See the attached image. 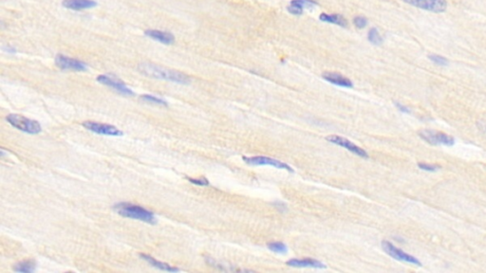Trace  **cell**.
<instances>
[{"mask_svg": "<svg viewBox=\"0 0 486 273\" xmlns=\"http://www.w3.org/2000/svg\"><path fill=\"white\" fill-rule=\"evenodd\" d=\"M138 69L142 74L147 77L169 81L179 85H187L191 81L185 73L169 68H163L150 63H142Z\"/></svg>", "mask_w": 486, "mask_h": 273, "instance_id": "6da1fadb", "label": "cell"}, {"mask_svg": "<svg viewBox=\"0 0 486 273\" xmlns=\"http://www.w3.org/2000/svg\"><path fill=\"white\" fill-rule=\"evenodd\" d=\"M114 210L119 215L127 218L135 219L148 224L154 225L157 223V218L152 212L138 205L119 203L114 206Z\"/></svg>", "mask_w": 486, "mask_h": 273, "instance_id": "7a4b0ae2", "label": "cell"}, {"mask_svg": "<svg viewBox=\"0 0 486 273\" xmlns=\"http://www.w3.org/2000/svg\"><path fill=\"white\" fill-rule=\"evenodd\" d=\"M6 120L11 127L28 134L35 135L42 131L41 125L37 121L23 117L18 114H10L9 116H7Z\"/></svg>", "mask_w": 486, "mask_h": 273, "instance_id": "3957f363", "label": "cell"}, {"mask_svg": "<svg viewBox=\"0 0 486 273\" xmlns=\"http://www.w3.org/2000/svg\"><path fill=\"white\" fill-rule=\"evenodd\" d=\"M420 136L426 140L428 143L432 145H447V146H452L455 143V139L452 136H449L446 133L443 132H438V131H432V130H423L419 132Z\"/></svg>", "mask_w": 486, "mask_h": 273, "instance_id": "277c9868", "label": "cell"}, {"mask_svg": "<svg viewBox=\"0 0 486 273\" xmlns=\"http://www.w3.org/2000/svg\"><path fill=\"white\" fill-rule=\"evenodd\" d=\"M403 2L422 10L432 12H444L448 9L447 0H402Z\"/></svg>", "mask_w": 486, "mask_h": 273, "instance_id": "5b68a950", "label": "cell"}, {"mask_svg": "<svg viewBox=\"0 0 486 273\" xmlns=\"http://www.w3.org/2000/svg\"><path fill=\"white\" fill-rule=\"evenodd\" d=\"M382 248L386 254H389L390 257H392L395 260L405 262V263L411 264V265H415L418 267L422 266V263L419 261L416 257L403 252L402 250H400L394 245L391 244L389 241H383L382 242Z\"/></svg>", "mask_w": 486, "mask_h": 273, "instance_id": "8992f818", "label": "cell"}, {"mask_svg": "<svg viewBox=\"0 0 486 273\" xmlns=\"http://www.w3.org/2000/svg\"><path fill=\"white\" fill-rule=\"evenodd\" d=\"M243 160L247 164H249V165H270L272 166V167H275V168H278V169L287 170L290 173H293V170H292V167H290L288 164H286V163H284L282 161H279V160H277L275 158H272V157H268V156H251V157L243 156Z\"/></svg>", "mask_w": 486, "mask_h": 273, "instance_id": "52a82bcc", "label": "cell"}, {"mask_svg": "<svg viewBox=\"0 0 486 273\" xmlns=\"http://www.w3.org/2000/svg\"><path fill=\"white\" fill-rule=\"evenodd\" d=\"M96 80L100 84L115 89L118 93H120L122 95L129 96V97L134 96L133 90L127 88V85L119 79L111 77L109 75H99Z\"/></svg>", "mask_w": 486, "mask_h": 273, "instance_id": "ba28073f", "label": "cell"}, {"mask_svg": "<svg viewBox=\"0 0 486 273\" xmlns=\"http://www.w3.org/2000/svg\"><path fill=\"white\" fill-rule=\"evenodd\" d=\"M83 126L89 131L99 134V135L111 136H121L124 135V133L120 129H118L116 127L110 126V125L100 124V123H96V122L88 121V122H85L83 124Z\"/></svg>", "mask_w": 486, "mask_h": 273, "instance_id": "9c48e42d", "label": "cell"}, {"mask_svg": "<svg viewBox=\"0 0 486 273\" xmlns=\"http://www.w3.org/2000/svg\"><path fill=\"white\" fill-rule=\"evenodd\" d=\"M55 65L64 70L85 71L88 69V65L78 59L71 58L63 54H58L55 57Z\"/></svg>", "mask_w": 486, "mask_h": 273, "instance_id": "30bf717a", "label": "cell"}, {"mask_svg": "<svg viewBox=\"0 0 486 273\" xmlns=\"http://www.w3.org/2000/svg\"><path fill=\"white\" fill-rule=\"evenodd\" d=\"M326 139L328 141L331 142V143L335 144V145H338V146L343 147V148L349 150L350 152L355 154V155H357L358 156L364 157V158H368L369 157V154L364 149H362L361 147L357 146L356 144H354L353 142H351L350 140L345 138V137H343V136L332 135V136H327Z\"/></svg>", "mask_w": 486, "mask_h": 273, "instance_id": "8fae6325", "label": "cell"}, {"mask_svg": "<svg viewBox=\"0 0 486 273\" xmlns=\"http://www.w3.org/2000/svg\"><path fill=\"white\" fill-rule=\"evenodd\" d=\"M322 77H323L324 80H326L327 82L331 83L332 85L338 86V87L347 88H350L353 87V84H352V82L350 81V79L345 77L344 75H342L340 73H337V72L327 71V72H324L322 74Z\"/></svg>", "mask_w": 486, "mask_h": 273, "instance_id": "7c38bea8", "label": "cell"}, {"mask_svg": "<svg viewBox=\"0 0 486 273\" xmlns=\"http://www.w3.org/2000/svg\"><path fill=\"white\" fill-rule=\"evenodd\" d=\"M63 7L72 10H83L92 9L97 6L95 0H64Z\"/></svg>", "mask_w": 486, "mask_h": 273, "instance_id": "4fadbf2b", "label": "cell"}, {"mask_svg": "<svg viewBox=\"0 0 486 273\" xmlns=\"http://www.w3.org/2000/svg\"><path fill=\"white\" fill-rule=\"evenodd\" d=\"M145 34L147 37L155 40L157 42H160L164 45H171L174 43L175 40L173 34H171L170 32L159 30V29H146Z\"/></svg>", "mask_w": 486, "mask_h": 273, "instance_id": "5bb4252c", "label": "cell"}, {"mask_svg": "<svg viewBox=\"0 0 486 273\" xmlns=\"http://www.w3.org/2000/svg\"><path fill=\"white\" fill-rule=\"evenodd\" d=\"M287 266L292 267V268H313V269H323L325 268V265L314 260L311 258H305V259H292L287 262Z\"/></svg>", "mask_w": 486, "mask_h": 273, "instance_id": "9a60e30c", "label": "cell"}, {"mask_svg": "<svg viewBox=\"0 0 486 273\" xmlns=\"http://www.w3.org/2000/svg\"><path fill=\"white\" fill-rule=\"evenodd\" d=\"M319 19L323 22L333 24L336 26H339L342 28H347L348 27V20L346 19L342 14L338 13H321Z\"/></svg>", "mask_w": 486, "mask_h": 273, "instance_id": "2e32d148", "label": "cell"}, {"mask_svg": "<svg viewBox=\"0 0 486 273\" xmlns=\"http://www.w3.org/2000/svg\"><path fill=\"white\" fill-rule=\"evenodd\" d=\"M141 257L146 260L147 263L149 265H151L152 267H154L156 269L158 270H161V271H164V272H168V273H177L179 272L178 269H176L174 267L168 265V264L163 263V262H160L158 260H156L155 258L151 257V256H148L146 254H141Z\"/></svg>", "mask_w": 486, "mask_h": 273, "instance_id": "e0dca14e", "label": "cell"}, {"mask_svg": "<svg viewBox=\"0 0 486 273\" xmlns=\"http://www.w3.org/2000/svg\"><path fill=\"white\" fill-rule=\"evenodd\" d=\"M35 262L32 260H27L20 263L16 264L13 268V271L16 273H30L35 271Z\"/></svg>", "mask_w": 486, "mask_h": 273, "instance_id": "ac0fdd59", "label": "cell"}, {"mask_svg": "<svg viewBox=\"0 0 486 273\" xmlns=\"http://www.w3.org/2000/svg\"><path fill=\"white\" fill-rule=\"evenodd\" d=\"M368 40L374 46H380L383 44V37L380 34L379 30L377 28H371L368 32Z\"/></svg>", "mask_w": 486, "mask_h": 273, "instance_id": "d6986e66", "label": "cell"}, {"mask_svg": "<svg viewBox=\"0 0 486 273\" xmlns=\"http://www.w3.org/2000/svg\"><path fill=\"white\" fill-rule=\"evenodd\" d=\"M290 5L304 10L306 7L307 8H312V7L317 6L318 4L314 0H292Z\"/></svg>", "mask_w": 486, "mask_h": 273, "instance_id": "ffe728a7", "label": "cell"}, {"mask_svg": "<svg viewBox=\"0 0 486 273\" xmlns=\"http://www.w3.org/2000/svg\"><path fill=\"white\" fill-rule=\"evenodd\" d=\"M267 247L271 252L274 253V254H286L288 251L287 246L282 242H272V243H269Z\"/></svg>", "mask_w": 486, "mask_h": 273, "instance_id": "44dd1931", "label": "cell"}, {"mask_svg": "<svg viewBox=\"0 0 486 273\" xmlns=\"http://www.w3.org/2000/svg\"><path fill=\"white\" fill-rule=\"evenodd\" d=\"M141 99L143 101H145V102L150 103V104H154V105H158V106H164V107H167L168 106V104L166 103L164 99L156 97V96H152V95H143V96H141Z\"/></svg>", "mask_w": 486, "mask_h": 273, "instance_id": "7402d4cb", "label": "cell"}, {"mask_svg": "<svg viewBox=\"0 0 486 273\" xmlns=\"http://www.w3.org/2000/svg\"><path fill=\"white\" fill-rule=\"evenodd\" d=\"M428 58L430 61H432L433 63L437 64L439 66H448V60L441 55H438V54H429L428 55Z\"/></svg>", "mask_w": 486, "mask_h": 273, "instance_id": "603a6c76", "label": "cell"}, {"mask_svg": "<svg viewBox=\"0 0 486 273\" xmlns=\"http://www.w3.org/2000/svg\"><path fill=\"white\" fill-rule=\"evenodd\" d=\"M368 23H369L368 19H367L365 16H362V15L355 16V17H354V19H353V24H354V26H355L357 29H365V28L368 26Z\"/></svg>", "mask_w": 486, "mask_h": 273, "instance_id": "cb8c5ba5", "label": "cell"}, {"mask_svg": "<svg viewBox=\"0 0 486 273\" xmlns=\"http://www.w3.org/2000/svg\"><path fill=\"white\" fill-rule=\"evenodd\" d=\"M418 167L420 169L428 172H436L440 169V166L434 165V164H428V163H419Z\"/></svg>", "mask_w": 486, "mask_h": 273, "instance_id": "d4e9b609", "label": "cell"}, {"mask_svg": "<svg viewBox=\"0 0 486 273\" xmlns=\"http://www.w3.org/2000/svg\"><path fill=\"white\" fill-rule=\"evenodd\" d=\"M187 179H188V180H189L191 183L196 184V185H209V181H208L206 178H205V177H202V178H199V179H197V178H191V177H187Z\"/></svg>", "mask_w": 486, "mask_h": 273, "instance_id": "484cf974", "label": "cell"}, {"mask_svg": "<svg viewBox=\"0 0 486 273\" xmlns=\"http://www.w3.org/2000/svg\"><path fill=\"white\" fill-rule=\"evenodd\" d=\"M287 10L292 15H301L302 13H303V10H304L303 9L294 7V6H292V5H289L287 7Z\"/></svg>", "mask_w": 486, "mask_h": 273, "instance_id": "4316f807", "label": "cell"}, {"mask_svg": "<svg viewBox=\"0 0 486 273\" xmlns=\"http://www.w3.org/2000/svg\"><path fill=\"white\" fill-rule=\"evenodd\" d=\"M395 106H396V108H398L399 110H400L401 112H403V113H407V114H409V113L411 112V110H410L408 107L403 106V105H401V104H399V103H395Z\"/></svg>", "mask_w": 486, "mask_h": 273, "instance_id": "83f0119b", "label": "cell"}, {"mask_svg": "<svg viewBox=\"0 0 486 273\" xmlns=\"http://www.w3.org/2000/svg\"><path fill=\"white\" fill-rule=\"evenodd\" d=\"M6 50H7L8 52H10V53H15V52H16V50H15V49H12V48H10V47H8V48L6 49Z\"/></svg>", "mask_w": 486, "mask_h": 273, "instance_id": "f1b7e54d", "label": "cell"}, {"mask_svg": "<svg viewBox=\"0 0 486 273\" xmlns=\"http://www.w3.org/2000/svg\"><path fill=\"white\" fill-rule=\"evenodd\" d=\"M481 127L483 128V130H484V131H486V124H484V125H483V126H482Z\"/></svg>", "mask_w": 486, "mask_h": 273, "instance_id": "f546056e", "label": "cell"}]
</instances>
